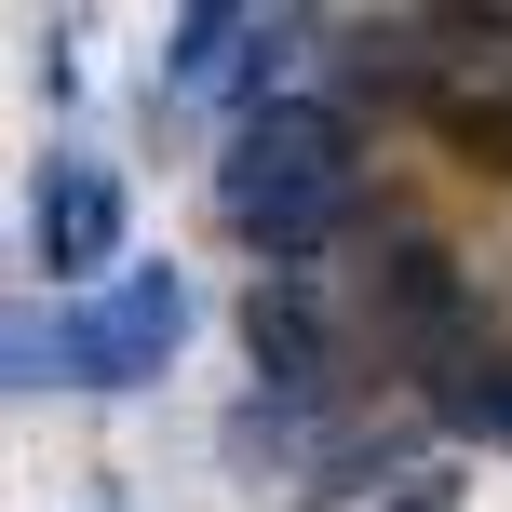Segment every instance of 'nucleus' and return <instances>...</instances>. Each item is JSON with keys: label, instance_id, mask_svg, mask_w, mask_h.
Returning <instances> with one entry per match:
<instances>
[{"label": "nucleus", "instance_id": "obj_5", "mask_svg": "<svg viewBox=\"0 0 512 512\" xmlns=\"http://www.w3.org/2000/svg\"><path fill=\"white\" fill-rule=\"evenodd\" d=\"M243 351H256L270 391H310V378H324L337 337H324V310H310V283H256V297H243Z\"/></svg>", "mask_w": 512, "mask_h": 512}, {"label": "nucleus", "instance_id": "obj_10", "mask_svg": "<svg viewBox=\"0 0 512 512\" xmlns=\"http://www.w3.org/2000/svg\"><path fill=\"white\" fill-rule=\"evenodd\" d=\"M378 499H391V512H459V472H445V459H418V472H391Z\"/></svg>", "mask_w": 512, "mask_h": 512}, {"label": "nucleus", "instance_id": "obj_2", "mask_svg": "<svg viewBox=\"0 0 512 512\" xmlns=\"http://www.w3.org/2000/svg\"><path fill=\"white\" fill-rule=\"evenodd\" d=\"M176 337H189V283L162 256H135L108 297L54 310V391H135V378L176 364Z\"/></svg>", "mask_w": 512, "mask_h": 512}, {"label": "nucleus", "instance_id": "obj_6", "mask_svg": "<svg viewBox=\"0 0 512 512\" xmlns=\"http://www.w3.org/2000/svg\"><path fill=\"white\" fill-rule=\"evenodd\" d=\"M243 41H256V14H230V0H189V14L162 27V95H216V81L243 68Z\"/></svg>", "mask_w": 512, "mask_h": 512}, {"label": "nucleus", "instance_id": "obj_3", "mask_svg": "<svg viewBox=\"0 0 512 512\" xmlns=\"http://www.w3.org/2000/svg\"><path fill=\"white\" fill-rule=\"evenodd\" d=\"M122 230H135V203H122V176L108 162H54L41 176V203H27V243H41V270L54 283H122Z\"/></svg>", "mask_w": 512, "mask_h": 512}, {"label": "nucleus", "instance_id": "obj_1", "mask_svg": "<svg viewBox=\"0 0 512 512\" xmlns=\"http://www.w3.org/2000/svg\"><path fill=\"white\" fill-rule=\"evenodd\" d=\"M216 216L256 243L270 283H297L310 256L351 230V108H324V95L243 108V135L216 149Z\"/></svg>", "mask_w": 512, "mask_h": 512}, {"label": "nucleus", "instance_id": "obj_7", "mask_svg": "<svg viewBox=\"0 0 512 512\" xmlns=\"http://www.w3.org/2000/svg\"><path fill=\"white\" fill-rule=\"evenodd\" d=\"M445 418H459V432H486V445H512V364L486 351L472 378H445Z\"/></svg>", "mask_w": 512, "mask_h": 512}, {"label": "nucleus", "instance_id": "obj_4", "mask_svg": "<svg viewBox=\"0 0 512 512\" xmlns=\"http://www.w3.org/2000/svg\"><path fill=\"white\" fill-rule=\"evenodd\" d=\"M364 283H378V324L391 337H418V351H459V324H472V297H459V256H445V243H378V270H364Z\"/></svg>", "mask_w": 512, "mask_h": 512}, {"label": "nucleus", "instance_id": "obj_9", "mask_svg": "<svg viewBox=\"0 0 512 512\" xmlns=\"http://www.w3.org/2000/svg\"><path fill=\"white\" fill-rule=\"evenodd\" d=\"M0 378H14V391H54V310H14V324H0Z\"/></svg>", "mask_w": 512, "mask_h": 512}, {"label": "nucleus", "instance_id": "obj_8", "mask_svg": "<svg viewBox=\"0 0 512 512\" xmlns=\"http://www.w3.org/2000/svg\"><path fill=\"white\" fill-rule=\"evenodd\" d=\"M297 41H310V27H297V14H256V41H243V68H230V95H256V108H283V95H270V81H283V68H297Z\"/></svg>", "mask_w": 512, "mask_h": 512}]
</instances>
